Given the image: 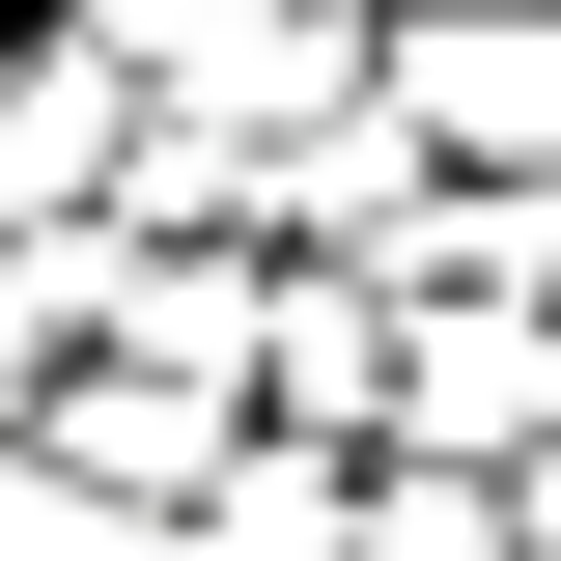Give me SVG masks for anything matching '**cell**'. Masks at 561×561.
Returning <instances> with one entry per match:
<instances>
[{
	"mask_svg": "<svg viewBox=\"0 0 561 561\" xmlns=\"http://www.w3.org/2000/svg\"><path fill=\"white\" fill-rule=\"evenodd\" d=\"M365 113H393V140H505V169H561V0H421Z\"/></svg>",
	"mask_w": 561,
	"mask_h": 561,
	"instance_id": "1",
	"label": "cell"
},
{
	"mask_svg": "<svg viewBox=\"0 0 561 561\" xmlns=\"http://www.w3.org/2000/svg\"><path fill=\"white\" fill-rule=\"evenodd\" d=\"M393 393H421V449H534V421H561V337H534V309H505V280H449V309H421V365H393Z\"/></svg>",
	"mask_w": 561,
	"mask_h": 561,
	"instance_id": "2",
	"label": "cell"
},
{
	"mask_svg": "<svg viewBox=\"0 0 561 561\" xmlns=\"http://www.w3.org/2000/svg\"><path fill=\"white\" fill-rule=\"evenodd\" d=\"M0 561H169V534L84 505V449H0Z\"/></svg>",
	"mask_w": 561,
	"mask_h": 561,
	"instance_id": "3",
	"label": "cell"
},
{
	"mask_svg": "<svg viewBox=\"0 0 561 561\" xmlns=\"http://www.w3.org/2000/svg\"><path fill=\"white\" fill-rule=\"evenodd\" d=\"M337 505H365L337 561H505V505H449V478H337Z\"/></svg>",
	"mask_w": 561,
	"mask_h": 561,
	"instance_id": "4",
	"label": "cell"
},
{
	"mask_svg": "<svg viewBox=\"0 0 561 561\" xmlns=\"http://www.w3.org/2000/svg\"><path fill=\"white\" fill-rule=\"evenodd\" d=\"M505 534H561V449H534V505H505Z\"/></svg>",
	"mask_w": 561,
	"mask_h": 561,
	"instance_id": "5",
	"label": "cell"
}]
</instances>
